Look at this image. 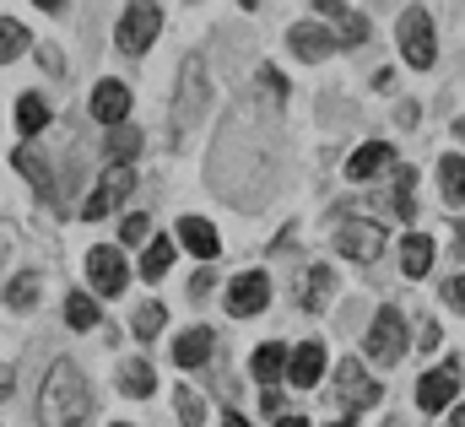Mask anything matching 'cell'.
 <instances>
[{
    "instance_id": "cell-1",
    "label": "cell",
    "mask_w": 465,
    "mask_h": 427,
    "mask_svg": "<svg viewBox=\"0 0 465 427\" xmlns=\"http://www.w3.org/2000/svg\"><path fill=\"white\" fill-rule=\"evenodd\" d=\"M87 417H93V390H87L82 368L60 357L49 368L44 390H38V422L44 427H82Z\"/></svg>"
},
{
    "instance_id": "cell-2",
    "label": "cell",
    "mask_w": 465,
    "mask_h": 427,
    "mask_svg": "<svg viewBox=\"0 0 465 427\" xmlns=\"http://www.w3.org/2000/svg\"><path fill=\"white\" fill-rule=\"evenodd\" d=\"M201 114H206V65L201 55H190L179 71V98H173V141H184Z\"/></svg>"
},
{
    "instance_id": "cell-3",
    "label": "cell",
    "mask_w": 465,
    "mask_h": 427,
    "mask_svg": "<svg viewBox=\"0 0 465 427\" xmlns=\"http://www.w3.org/2000/svg\"><path fill=\"white\" fill-rule=\"evenodd\" d=\"M157 33H163V11L146 5V0H135V5L119 16V49H124V55H146Z\"/></svg>"
},
{
    "instance_id": "cell-4",
    "label": "cell",
    "mask_w": 465,
    "mask_h": 427,
    "mask_svg": "<svg viewBox=\"0 0 465 427\" xmlns=\"http://www.w3.org/2000/svg\"><path fill=\"white\" fill-rule=\"evenodd\" d=\"M401 49H406V60H411L417 71H428V65L439 60V44H433V16H428L422 5H411V11L401 16Z\"/></svg>"
},
{
    "instance_id": "cell-5",
    "label": "cell",
    "mask_w": 465,
    "mask_h": 427,
    "mask_svg": "<svg viewBox=\"0 0 465 427\" xmlns=\"http://www.w3.org/2000/svg\"><path fill=\"white\" fill-rule=\"evenodd\" d=\"M362 352H368L373 362H395V357L406 352V320H401L395 309H379L373 324H368V335H362Z\"/></svg>"
},
{
    "instance_id": "cell-6",
    "label": "cell",
    "mask_w": 465,
    "mask_h": 427,
    "mask_svg": "<svg viewBox=\"0 0 465 427\" xmlns=\"http://www.w3.org/2000/svg\"><path fill=\"white\" fill-rule=\"evenodd\" d=\"M336 249L347 260H373L384 249V227L379 222H362V216H341L336 222Z\"/></svg>"
},
{
    "instance_id": "cell-7",
    "label": "cell",
    "mask_w": 465,
    "mask_h": 427,
    "mask_svg": "<svg viewBox=\"0 0 465 427\" xmlns=\"http://www.w3.org/2000/svg\"><path fill=\"white\" fill-rule=\"evenodd\" d=\"M265 303H271V276H265V271L232 276V287H228V314L232 320H249V314H260Z\"/></svg>"
},
{
    "instance_id": "cell-8",
    "label": "cell",
    "mask_w": 465,
    "mask_h": 427,
    "mask_svg": "<svg viewBox=\"0 0 465 427\" xmlns=\"http://www.w3.org/2000/svg\"><path fill=\"white\" fill-rule=\"evenodd\" d=\"M87 276H93V293H104V298H119L124 293V282H130V265H124V254L119 249H93L87 254Z\"/></svg>"
},
{
    "instance_id": "cell-9",
    "label": "cell",
    "mask_w": 465,
    "mask_h": 427,
    "mask_svg": "<svg viewBox=\"0 0 465 427\" xmlns=\"http://www.w3.org/2000/svg\"><path fill=\"white\" fill-rule=\"evenodd\" d=\"M130 184H135V174H130V168H109V174H104V184H98V190L87 195V206H82V216H87V222L109 216V212L119 206V201L130 195Z\"/></svg>"
},
{
    "instance_id": "cell-10",
    "label": "cell",
    "mask_w": 465,
    "mask_h": 427,
    "mask_svg": "<svg viewBox=\"0 0 465 427\" xmlns=\"http://www.w3.org/2000/svg\"><path fill=\"white\" fill-rule=\"evenodd\" d=\"M336 390H341V401H347L351 412L379 406V379H368L362 362H341V368H336Z\"/></svg>"
},
{
    "instance_id": "cell-11",
    "label": "cell",
    "mask_w": 465,
    "mask_h": 427,
    "mask_svg": "<svg viewBox=\"0 0 465 427\" xmlns=\"http://www.w3.org/2000/svg\"><path fill=\"white\" fill-rule=\"evenodd\" d=\"M314 11L336 22V44H347V49H357V44L368 38V16H362L357 5H341V0H320Z\"/></svg>"
},
{
    "instance_id": "cell-12",
    "label": "cell",
    "mask_w": 465,
    "mask_h": 427,
    "mask_svg": "<svg viewBox=\"0 0 465 427\" xmlns=\"http://www.w3.org/2000/svg\"><path fill=\"white\" fill-rule=\"evenodd\" d=\"M320 373H325V346H320V341H303V346L287 357V379H292L298 390H314Z\"/></svg>"
},
{
    "instance_id": "cell-13",
    "label": "cell",
    "mask_w": 465,
    "mask_h": 427,
    "mask_svg": "<svg viewBox=\"0 0 465 427\" xmlns=\"http://www.w3.org/2000/svg\"><path fill=\"white\" fill-rule=\"evenodd\" d=\"M455 390H460L455 368H433V373H422V384H417V406H422V412H444V406L455 401Z\"/></svg>"
},
{
    "instance_id": "cell-14",
    "label": "cell",
    "mask_w": 465,
    "mask_h": 427,
    "mask_svg": "<svg viewBox=\"0 0 465 427\" xmlns=\"http://www.w3.org/2000/svg\"><path fill=\"white\" fill-rule=\"evenodd\" d=\"M287 44H292L298 60H325V55L336 49V33H325L320 22H298V27L287 33Z\"/></svg>"
},
{
    "instance_id": "cell-15",
    "label": "cell",
    "mask_w": 465,
    "mask_h": 427,
    "mask_svg": "<svg viewBox=\"0 0 465 427\" xmlns=\"http://www.w3.org/2000/svg\"><path fill=\"white\" fill-rule=\"evenodd\" d=\"M384 168H395V146H384V141H368V146H357L347 163V174L362 184V179H373V174H384Z\"/></svg>"
},
{
    "instance_id": "cell-16",
    "label": "cell",
    "mask_w": 465,
    "mask_h": 427,
    "mask_svg": "<svg viewBox=\"0 0 465 427\" xmlns=\"http://www.w3.org/2000/svg\"><path fill=\"white\" fill-rule=\"evenodd\" d=\"M179 238H184V249H190V254H201V260H217V254H223L217 227H212V222H201V216H184V222H179Z\"/></svg>"
},
{
    "instance_id": "cell-17",
    "label": "cell",
    "mask_w": 465,
    "mask_h": 427,
    "mask_svg": "<svg viewBox=\"0 0 465 427\" xmlns=\"http://www.w3.org/2000/svg\"><path fill=\"white\" fill-rule=\"evenodd\" d=\"M124 114H130V87H124V82H104V87L93 93V119H104V124L114 130Z\"/></svg>"
},
{
    "instance_id": "cell-18",
    "label": "cell",
    "mask_w": 465,
    "mask_h": 427,
    "mask_svg": "<svg viewBox=\"0 0 465 427\" xmlns=\"http://www.w3.org/2000/svg\"><path fill=\"white\" fill-rule=\"evenodd\" d=\"M212 357V330H184L179 341H173V362L179 368H201Z\"/></svg>"
},
{
    "instance_id": "cell-19",
    "label": "cell",
    "mask_w": 465,
    "mask_h": 427,
    "mask_svg": "<svg viewBox=\"0 0 465 427\" xmlns=\"http://www.w3.org/2000/svg\"><path fill=\"white\" fill-rule=\"evenodd\" d=\"M401 271H406V276H428V271H433V243H428L422 233H411V238L401 243Z\"/></svg>"
},
{
    "instance_id": "cell-20",
    "label": "cell",
    "mask_w": 465,
    "mask_h": 427,
    "mask_svg": "<svg viewBox=\"0 0 465 427\" xmlns=\"http://www.w3.org/2000/svg\"><path fill=\"white\" fill-rule=\"evenodd\" d=\"M168 265H173V243H168V238H152L146 254H141V276H146V282H163Z\"/></svg>"
},
{
    "instance_id": "cell-21",
    "label": "cell",
    "mask_w": 465,
    "mask_h": 427,
    "mask_svg": "<svg viewBox=\"0 0 465 427\" xmlns=\"http://www.w3.org/2000/svg\"><path fill=\"white\" fill-rule=\"evenodd\" d=\"M287 357H292V352H287L282 341H265V346L254 352V379H282V373H287Z\"/></svg>"
},
{
    "instance_id": "cell-22",
    "label": "cell",
    "mask_w": 465,
    "mask_h": 427,
    "mask_svg": "<svg viewBox=\"0 0 465 427\" xmlns=\"http://www.w3.org/2000/svg\"><path fill=\"white\" fill-rule=\"evenodd\" d=\"M439 184H444V201L460 206L465 201V157H439Z\"/></svg>"
},
{
    "instance_id": "cell-23",
    "label": "cell",
    "mask_w": 465,
    "mask_h": 427,
    "mask_svg": "<svg viewBox=\"0 0 465 427\" xmlns=\"http://www.w3.org/2000/svg\"><path fill=\"white\" fill-rule=\"evenodd\" d=\"M152 384H157V373H152L146 362H124V368H119V390H124V395L146 401V395H152Z\"/></svg>"
},
{
    "instance_id": "cell-24",
    "label": "cell",
    "mask_w": 465,
    "mask_h": 427,
    "mask_svg": "<svg viewBox=\"0 0 465 427\" xmlns=\"http://www.w3.org/2000/svg\"><path fill=\"white\" fill-rule=\"evenodd\" d=\"M16 124H22V135H38V130H44V124H49V104H44V98H33V93H27V98H22V104H16Z\"/></svg>"
},
{
    "instance_id": "cell-25",
    "label": "cell",
    "mask_w": 465,
    "mask_h": 427,
    "mask_svg": "<svg viewBox=\"0 0 465 427\" xmlns=\"http://www.w3.org/2000/svg\"><path fill=\"white\" fill-rule=\"evenodd\" d=\"M135 152H141V135H135L130 124H114V130H109V157H114V168H124Z\"/></svg>"
},
{
    "instance_id": "cell-26",
    "label": "cell",
    "mask_w": 465,
    "mask_h": 427,
    "mask_svg": "<svg viewBox=\"0 0 465 427\" xmlns=\"http://www.w3.org/2000/svg\"><path fill=\"white\" fill-rule=\"evenodd\" d=\"M411 184H417V174H411V168H395V216H401V222H411V216H417Z\"/></svg>"
},
{
    "instance_id": "cell-27",
    "label": "cell",
    "mask_w": 465,
    "mask_h": 427,
    "mask_svg": "<svg viewBox=\"0 0 465 427\" xmlns=\"http://www.w3.org/2000/svg\"><path fill=\"white\" fill-rule=\"evenodd\" d=\"M65 320L76 324V330H93V324H98V303H93L87 293H71V303H65Z\"/></svg>"
},
{
    "instance_id": "cell-28",
    "label": "cell",
    "mask_w": 465,
    "mask_h": 427,
    "mask_svg": "<svg viewBox=\"0 0 465 427\" xmlns=\"http://www.w3.org/2000/svg\"><path fill=\"white\" fill-rule=\"evenodd\" d=\"M163 320H168V309H163V303H141V314H135V335H141V341H157Z\"/></svg>"
},
{
    "instance_id": "cell-29",
    "label": "cell",
    "mask_w": 465,
    "mask_h": 427,
    "mask_svg": "<svg viewBox=\"0 0 465 427\" xmlns=\"http://www.w3.org/2000/svg\"><path fill=\"white\" fill-rule=\"evenodd\" d=\"M11 163H16V168H22V174H27V179H33V184H38L44 195H54V190H49V168H44V157H33V152L22 146V152H16Z\"/></svg>"
},
{
    "instance_id": "cell-30",
    "label": "cell",
    "mask_w": 465,
    "mask_h": 427,
    "mask_svg": "<svg viewBox=\"0 0 465 427\" xmlns=\"http://www.w3.org/2000/svg\"><path fill=\"white\" fill-rule=\"evenodd\" d=\"M325 293H331V271L325 265H314L309 271V293H303V309L314 314V309H325Z\"/></svg>"
},
{
    "instance_id": "cell-31",
    "label": "cell",
    "mask_w": 465,
    "mask_h": 427,
    "mask_svg": "<svg viewBox=\"0 0 465 427\" xmlns=\"http://www.w3.org/2000/svg\"><path fill=\"white\" fill-rule=\"evenodd\" d=\"M173 406H179L184 427H201V422H206V406H201V395H195V390H173Z\"/></svg>"
},
{
    "instance_id": "cell-32",
    "label": "cell",
    "mask_w": 465,
    "mask_h": 427,
    "mask_svg": "<svg viewBox=\"0 0 465 427\" xmlns=\"http://www.w3.org/2000/svg\"><path fill=\"white\" fill-rule=\"evenodd\" d=\"M5 303H11V309H33V303H38V282H33V276H16L11 293H5Z\"/></svg>"
},
{
    "instance_id": "cell-33",
    "label": "cell",
    "mask_w": 465,
    "mask_h": 427,
    "mask_svg": "<svg viewBox=\"0 0 465 427\" xmlns=\"http://www.w3.org/2000/svg\"><path fill=\"white\" fill-rule=\"evenodd\" d=\"M119 238H124V243H141V238H146V216H130V222L119 227Z\"/></svg>"
},
{
    "instance_id": "cell-34",
    "label": "cell",
    "mask_w": 465,
    "mask_h": 427,
    "mask_svg": "<svg viewBox=\"0 0 465 427\" xmlns=\"http://www.w3.org/2000/svg\"><path fill=\"white\" fill-rule=\"evenodd\" d=\"M444 298H450V309H455V314H465V276H455V282L444 287Z\"/></svg>"
},
{
    "instance_id": "cell-35",
    "label": "cell",
    "mask_w": 465,
    "mask_h": 427,
    "mask_svg": "<svg viewBox=\"0 0 465 427\" xmlns=\"http://www.w3.org/2000/svg\"><path fill=\"white\" fill-rule=\"evenodd\" d=\"M417 346H422V352H433V346H439V324H433V320H422V330H417Z\"/></svg>"
},
{
    "instance_id": "cell-36",
    "label": "cell",
    "mask_w": 465,
    "mask_h": 427,
    "mask_svg": "<svg viewBox=\"0 0 465 427\" xmlns=\"http://www.w3.org/2000/svg\"><path fill=\"white\" fill-rule=\"evenodd\" d=\"M455 254L465 260V222H455Z\"/></svg>"
},
{
    "instance_id": "cell-37",
    "label": "cell",
    "mask_w": 465,
    "mask_h": 427,
    "mask_svg": "<svg viewBox=\"0 0 465 427\" xmlns=\"http://www.w3.org/2000/svg\"><path fill=\"white\" fill-rule=\"evenodd\" d=\"M276 427H309V417H282Z\"/></svg>"
},
{
    "instance_id": "cell-38",
    "label": "cell",
    "mask_w": 465,
    "mask_h": 427,
    "mask_svg": "<svg viewBox=\"0 0 465 427\" xmlns=\"http://www.w3.org/2000/svg\"><path fill=\"white\" fill-rule=\"evenodd\" d=\"M223 427H249V417H238V412H232V417H223Z\"/></svg>"
},
{
    "instance_id": "cell-39",
    "label": "cell",
    "mask_w": 465,
    "mask_h": 427,
    "mask_svg": "<svg viewBox=\"0 0 465 427\" xmlns=\"http://www.w3.org/2000/svg\"><path fill=\"white\" fill-rule=\"evenodd\" d=\"M455 427H465V406H460V412H455Z\"/></svg>"
},
{
    "instance_id": "cell-40",
    "label": "cell",
    "mask_w": 465,
    "mask_h": 427,
    "mask_svg": "<svg viewBox=\"0 0 465 427\" xmlns=\"http://www.w3.org/2000/svg\"><path fill=\"white\" fill-rule=\"evenodd\" d=\"M331 427H351V422H331Z\"/></svg>"
},
{
    "instance_id": "cell-41",
    "label": "cell",
    "mask_w": 465,
    "mask_h": 427,
    "mask_svg": "<svg viewBox=\"0 0 465 427\" xmlns=\"http://www.w3.org/2000/svg\"><path fill=\"white\" fill-rule=\"evenodd\" d=\"M119 427H124V422H119Z\"/></svg>"
}]
</instances>
